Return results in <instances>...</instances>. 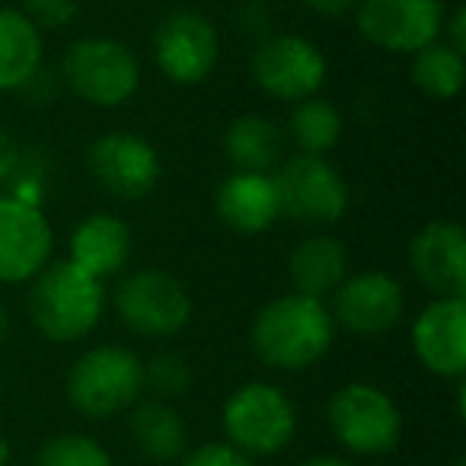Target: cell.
<instances>
[{"instance_id":"6da1fadb","label":"cell","mask_w":466,"mask_h":466,"mask_svg":"<svg viewBox=\"0 0 466 466\" xmlns=\"http://www.w3.org/2000/svg\"><path fill=\"white\" fill-rule=\"evenodd\" d=\"M336 319L329 307L310 294H281L256 313L249 326V345L256 358L275 370L298 374L319 364L332 349Z\"/></svg>"},{"instance_id":"7a4b0ae2","label":"cell","mask_w":466,"mask_h":466,"mask_svg":"<svg viewBox=\"0 0 466 466\" xmlns=\"http://www.w3.org/2000/svg\"><path fill=\"white\" fill-rule=\"evenodd\" d=\"M106 310V285L71 259L48 262L33 279L29 319L42 339L58 345L80 342L99 326Z\"/></svg>"},{"instance_id":"3957f363","label":"cell","mask_w":466,"mask_h":466,"mask_svg":"<svg viewBox=\"0 0 466 466\" xmlns=\"http://www.w3.org/2000/svg\"><path fill=\"white\" fill-rule=\"evenodd\" d=\"M65 393L84 419H116L144 393V361L125 345H93L71 364Z\"/></svg>"},{"instance_id":"277c9868","label":"cell","mask_w":466,"mask_h":466,"mask_svg":"<svg viewBox=\"0 0 466 466\" xmlns=\"http://www.w3.org/2000/svg\"><path fill=\"white\" fill-rule=\"evenodd\" d=\"M220 428L227 444L247 457H275L298 434V406L275 383L249 380L227 396Z\"/></svg>"},{"instance_id":"5b68a950","label":"cell","mask_w":466,"mask_h":466,"mask_svg":"<svg viewBox=\"0 0 466 466\" xmlns=\"http://www.w3.org/2000/svg\"><path fill=\"white\" fill-rule=\"evenodd\" d=\"M61 84L96 109L125 106L141 86V61L125 42L86 35L67 46L61 58Z\"/></svg>"},{"instance_id":"8992f818","label":"cell","mask_w":466,"mask_h":466,"mask_svg":"<svg viewBox=\"0 0 466 466\" xmlns=\"http://www.w3.org/2000/svg\"><path fill=\"white\" fill-rule=\"evenodd\" d=\"M326 421L339 444L355 457H383L402 438V412L387 390L374 383H345L329 396Z\"/></svg>"},{"instance_id":"52a82bcc","label":"cell","mask_w":466,"mask_h":466,"mask_svg":"<svg viewBox=\"0 0 466 466\" xmlns=\"http://www.w3.org/2000/svg\"><path fill=\"white\" fill-rule=\"evenodd\" d=\"M118 319L141 339L179 336L192 319V298L176 275L163 268H137L125 275L112 294Z\"/></svg>"},{"instance_id":"ba28073f","label":"cell","mask_w":466,"mask_h":466,"mask_svg":"<svg viewBox=\"0 0 466 466\" xmlns=\"http://www.w3.org/2000/svg\"><path fill=\"white\" fill-rule=\"evenodd\" d=\"M249 74L266 96L279 103H300L323 90L329 65L323 48L307 35L272 33L256 46Z\"/></svg>"},{"instance_id":"9c48e42d","label":"cell","mask_w":466,"mask_h":466,"mask_svg":"<svg viewBox=\"0 0 466 466\" xmlns=\"http://www.w3.org/2000/svg\"><path fill=\"white\" fill-rule=\"evenodd\" d=\"M154 61L160 74L176 86H198L214 74L220 61L218 26L201 10L179 7L157 23Z\"/></svg>"},{"instance_id":"30bf717a","label":"cell","mask_w":466,"mask_h":466,"mask_svg":"<svg viewBox=\"0 0 466 466\" xmlns=\"http://www.w3.org/2000/svg\"><path fill=\"white\" fill-rule=\"evenodd\" d=\"M281 214L310 227H329L349 211V186L326 157L294 154L275 169Z\"/></svg>"},{"instance_id":"8fae6325","label":"cell","mask_w":466,"mask_h":466,"mask_svg":"<svg viewBox=\"0 0 466 466\" xmlns=\"http://www.w3.org/2000/svg\"><path fill=\"white\" fill-rule=\"evenodd\" d=\"M444 0H358L355 26L374 48L412 55L441 39Z\"/></svg>"},{"instance_id":"7c38bea8","label":"cell","mask_w":466,"mask_h":466,"mask_svg":"<svg viewBox=\"0 0 466 466\" xmlns=\"http://www.w3.org/2000/svg\"><path fill=\"white\" fill-rule=\"evenodd\" d=\"M86 167L99 188L122 201L144 198L160 182L163 163L150 141L131 131H109L86 150Z\"/></svg>"},{"instance_id":"4fadbf2b","label":"cell","mask_w":466,"mask_h":466,"mask_svg":"<svg viewBox=\"0 0 466 466\" xmlns=\"http://www.w3.org/2000/svg\"><path fill=\"white\" fill-rule=\"evenodd\" d=\"M329 313L342 329L377 339L400 326L406 313V291L390 272L345 275L342 285L332 291Z\"/></svg>"},{"instance_id":"5bb4252c","label":"cell","mask_w":466,"mask_h":466,"mask_svg":"<svg viewBox=\"0 0 466 466\" xmlns=\"http://www.w3.org/2000/svg\"><path fill=\"white\" fill-rule=\"evenodd\" d=\"M52 220L35 205L0 195V285H26L52 262Z\"/></svg>"},{"instance_id":"9a60e30c","label":"cell","mask_w":466,"mask_h":466,"mask_svg":"<svg viewBox=\"0 0 466 466\" xmlns=\"http://www.w3.org/2000/svg\"><path fill=\"white\" fill-rule=\"evenodd\" d=\"M412 351L421 368L444 380L466 374V298H434L412 323Z\"/></svg>"},{"instance_id":"2e32d148","label":"cell","mask_w":466,"mask_h":466,"mask_svg":"<svg viewBox=\"0 0 466 466\" xmlns=\"http://www.w3.org/2000/svg\"><path fill=\"white\" fill-rule=\"evenodd\" d=\"M415 279L438 298H466V233L457 220H431L409 243Z\"/></svg>"},{"instance_id":"e0dca14e","label":"cell","mask_w":466,"mask_h":466,"mask_svg":"<svg viewBox=\"0 0 466 466\" xmlns=\"http://www.w3.org/2000/svg\"><path fill=\"white\" fill-rule=\"evenodd\" d=\"M218 218L230 227L233 233L256 237L268 230L281 218V195L275 173H249V169H233L220 182L214 195Z\"/></svg>"},{"instance_id":"ac0fdd59","label":"cell","mask_w":466,"mask_h":466,"mask_svg":"<svg viewBox=\"0 0 466 466\" xmlns=\"http://www.w3.org/2000/svg\"><path fill=\"white\" fill-rule=\"evenodd\" d=\"M131 227L116 214H90L74 227L67 240V259L93 279L118 275L131 259Z\"/></svg>"},{"instance_id":"d6986e66","label":"cell","mask_w":466,"mask_h":466,"mask_svg":"<svg viewBox=\"0 0 466 466\" xmlns=\"http://www.w3.org/2000/svg\"><path fill=\"white\" fill-rule=\"evenodd\" d=\"M349 275V249L329 233H310L288 256V279L294 291L310 298H329Z\"/></svg>"},{"instance_id":"ffe728a7","label":"cell","mask_w":466,"mask_h":466,"mask_svg":"<svg viewBox=\"0 0 466 466\" xmlns=\"http://www.w3.org/2000/svg\"><path fill=\"white\" fill-rule=\"evenodd\" d=\"M42 65V29L20 7H0V93H20Z\"/></svg>"},{"instance_id":"44dd1931","label":"cell","mask_w":466,"mask_h":466,"mask_svg":"<svg viewBox=\"0 0 466 466\" xmlns=\"http://www.w3.org/2000/svg\"><path fill=\"white\" fill-rule=\"evenodd\" d=\"M128 428L137 451L147 460H154V463H173V460L186 457L188 428L167 400L135 402Z\"/></svg>"},{"instance_id":"7402d4cb","label":"cell","mask_w":466,"mask_h":466,"mask_svg":"<svg viewBox=\"0 0 466 466\" xmlns=\"http://www.w3.org/2000/svg\"><path fill=\"white\" fill-rule=\"evenodd\" d=\"M224 154L233 169L272 173L285 157V131L266 116H240L227 125Z\"/></svg>"},{"instance_id":"603a6c76","label":"cell","mask_w":466,"mask_h":466,"mask_svg":"<svg viewBox=\"0 0 466 466\" xmlns=\"http://www.w3.org/2000/svg\"><path fill=\"white\" fill-rule=\"evenodd\" d=\"M412 84L431 99H453L466 84V61L463 52L447 46L444 39L428 42L425 48L412 52Z\"/></svg>"},{"instance_id":"cb8c5ba5","label":"cell","mask_w":466,"mask_h":466,"mask_svg":"<svg viewBox=\"0 0 466 466\" xmlns=\"http://www.w3.org/2000/svg\"><path fill=\"white\" fill-rule=\"evenodd\" d=\"M288 135L298 144V154L323 157L342 137V116L323 96L300 99V103H294V112L288 118Z\"/></svg>"},{"instance_id":"d4e9b609","label":"cell","mask_w":466,"mask_h":466,"mask_svg":"<svg viewBox=\"0 0 466 466\" xmlns=\"http://www.w3.org/2000/svg\"><path fill=\"white\" fill-rule=\"evenodd\" d=\"M35 466H112V453L90 434L61 431L39 447Z\"/></svg>"},{"instance_id":"484cf974","label":"cell","mask_w":466,"mask_h":466,"mask_svg":"<svg viewBox=\"0 0 466 466\" xmlns=\"http://www.w3.org/2000/svg\"><path fill=\"white\" fill-rule=\"evenodd\" d=\"M195 383L192 364L176 351H160L144 364V390L154 393V400H176L186 396Z\"/></svg>"},{"instance_id":"4316f807","label":"cell","mask_w":466,"mask_h":466,"mask_svg":"<svg viewBox=\"0 0 466 466\" xmlns=\"http://www.w3.org/2000/svg\"><path fill=\"white\" fill-rule=\"evenodd\" d=\"M23 14L39 29H65L77 20V0H23Z\"/></svg>"},{"instance_id":"83f0119b","label":"cell","mask_w":466,"mask_h":466,"mask_svg":"<svg viewBox=\"0 0 466 466\" xmlns=\"http://www.w3.org/2000/svg\"><path fill=\"white\" fill-rule=\"evenodd\" d=\"M182 466H256L253 457L237 451L227 441H208V444L195 447L192 453L182 457Z\"/></svg>"},{"instance_id":"f1b7e54d","label":"cell","mask_w":466,"mask_h":466,"mask_svg":"<svg viewBox=\"0 0 466 466\" xmlns=\"http://www.w3.org/2000/svg\"><path fill=\"white\" fill-rule=\"evenodd\" d=\"M58 90H61V77L42 65L39 71L33 74V80L20 90V96L26 99L29 106H35V109H46V106L58 96Z\"/></svg>"},{"instance_id":"f546056e","label":"cell","mask_w":466,"mask_h":466,"mask_svg":"<svg viewBox=\"0 0 466 466\" xmlns=\"http://www.w3.org/2000/svg\"><path fill=\"white\" fill-rule=\"evenodd\" d=\"M237 23L243 26V33L253 35V39H266V35H272V14L266 10V4L262 0H247L243 4V10L237 14Z\"/></svg>"},{"instance_id":"4dcf8cb0","label":"cell","mask_w":466,"mask_h":466,"mask_svg":"<svg viewBox=\"0 0 466 466\" xmlns=\"http://www.w3.org/2000/svg\"><path fill=\"white\" fill-rule=\"evenodd\" d=\"M20 157H23V147L16 144V137L0 125V186H7L10 176L16 173Z\"/></svg>"},{"instance_id":"1f68e13d","label":"cell","mask_w":466,"mask_h":466,"mask_svg":"<svg viewBox=\"0 0 466 466\" xmlns=\"http://www.w3.org/2000/svg\"><path fill=\"white\" fill-rule=\"evenodd\" d=\"M441 39L447 46H453L457 52L466 55V10L463 7H453L451 16H444V29H441Z\"/></svg>"},{"instance_id":"d6a6232c","label":"cell","mask_w":466,"mask_h":466,"mask_svg":"<svg viewBox=\"0 0 466 466\" xmlns=\"http://www.w3.org/2000/svg\"><path fill=\"white\" fill-rule=\"evenodd\" d=\"M310 14L326 16V20H339V16H349L355 14L358 0H300Z\"/></svg>"},{"instance_id":"836d02e7","label":"cell","mask_w":466,"mask_h":466,"mask_svg":"<svg viewBox=\"0 0 466 466\" xmlns=\"http://www.w3.org/2000/svg\"><path fill=\"white\" fill-rule=\"evenodd\" d=\"M300 466H358V463H351L349 457H336V453H319V457L304 460Z\"/></svg>"},{"instance_id":"e575fe53","label":"cell","mask_w":466,"mask_h":466,"mask_svg":"<svg viewBox=\"0 0 466 466\" xmlns=\"http://www.w3.org/2000/svg\"><path fill=\"white\" fill-rule=\"evenodd\" d=\"M7 336H10V313H7V307L0 304V345H4Z\"/></svg>"},{"instance_id":"d590c367","label":"cell","mask_w":466,"mask_h":466,"mask_svg":"<svg viewBox=\"0 0 466 466\" xmlns=\"http://www.w3.org/2000/svg\"><path fill=\"white\" fill-rule=\"evenodd\" d=\"M10 463V444H7V438L0 434V466H7Z\"/></svg>"},{"instance_id":"8d00e7d4","label":"cell","mask_w":466,"mask_h":466,"mask_svg":"<svg viewBox=\"0 0 466 466\" xmlns=\"http://www.w3.org/2000/svg\"><path fill=\"white\" fill-rule=\"evenodd\" d=\"M453 466H466V460H457V463H453Z\"/></svg>"},{"instance_id":"74e56055","label":"cell","mask_w":466,"mask_h":466,"mask_svg":"<svg viewBox=\"0 0 466 466\" xmlns=\"http://www.w3.org/2000/svg\"><path fill=\"white\" fill-rule=\"evenodd\" d=\"M0 393H4V383H0Z\"/></svg>"},{"instance_id":"f35d334b","label":"cell","mask_w":466,"mask_h":466,"mask_svg":"<svg viewBox=\"0 0 466 466\" xmlns=\"http://www.w3.org/2000/svg\"><path fill=\"white\" fill-rule=\"evenodd\" d=\"M14 4H23V0H14Z\"/></svg>"}]
</instances>
